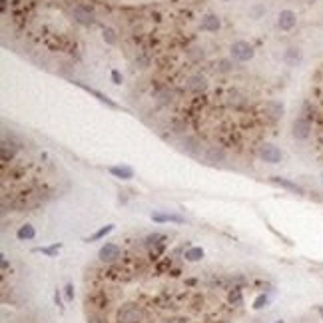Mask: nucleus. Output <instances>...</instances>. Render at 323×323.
Here are the masks:
<instances>
[{"label": "nucleus", "instance_id": "f257e3e1", "mask_svg": "<svg viewBox=\"0 0 323 323\" xmlns=\"http://www.w3.org/2000/svg\"><path fill=\"white\" fill-rule=\"evenodd\" d=\"M257 154H260V158L264 162H267V164H279V162H282V158H284L282 150H279L275 144H271V142L262 144L260 150H257Z\"/></svg>", "mask_w": 323, "mask_h": 323}, {"label": "nucleus", "instance_id": "f03ea898", "mask_svg": "<svg viewBox=\"0 0 323 323\" xmlns=\"http://www.w3.org/2000/svg\"><path fill=\"white\" fill-rule=\"evenodd\" d=\"M253 54H255L253 46L249 44V42H246V40H235L233 44H231V56H233L235 60L247 62V60L253 58Z\"/></svg>", "mask_w": 323, "mask_h": 323}, {"label": "nucleus", "instance_id": "7ed1b4c3", "mask_svg": "<svg viewBox=\"0 0 323 323\" xmlns=\"http://www.w3.org/2000/svg\"><path fill=\"white\" fill-rule=\"evenodd\" d=\"M291 134H293L295 140H307L309 134H311V124H309V120L304 118V116H297V118L293 120V126H291Z\"/></svg>", "mask_w": 323, "mask_h": 323}, {"label": "nucleus", "instance_id": "20e7f679", "mask_svg": "<svg viewBox=\"0 0 323 323\" xmlns=\"http://www.w3.org/2000/svg\"><path fill=\"white\" fill-rule=\"evenodd\" d=\"M295 24H297V14H295L293 10L285 8V10H282V12L277 14V26L282 28L284 32L293 30V28H295Z\"/></svg>", "mask_w": 323, "mask_h": 323}, {"label": "nucleus", "instance_id": "39448f33", "mask_svg": "<svg viewBox=\"0 0 323 323\" xmlns=\"http://www.w3.org/2000/svg\"><path fill=\"white\" fill-rule=\"evenodd\" d=\"M72 16H74L76 22H78V24H82V26H92V24L96 22L94 12H92L90 8H86V6H74Z\"/></svg>", "mask_w": 323, "mask_h": 323}, {"label": "nucleus", "instance_id": "423d86ee", "mask_svg": "<svg viewBox=\"0 0 323 323\" xmlns=\"http://www.w3.org/2000/svg\"><path fill=\"white\" fill-rule=\"evenodd\" d=\"M284 104L279 102V100H267L266 104H264V112H266V116L271 120V122H277V120H282V116H284Z\"/></svg>", "mask_w": 323, "mask_h": 323}, {"label": "nucleus", "instance_id": "0eeeda50", "mask_svg": "<svg viewBox=\"0 0 323 323\" xmlns=\"http://www.w3.org/2000/svg\"><path fill=\"white\" fill-rule=\"evenodd\" d=\"M98 257H100V262H104V264H112V262H116L120 257V247L116 244H104L100 247V251H98Z\"/></svg>", "mask_w": 323, "mask_h": 323}, {"label": "nucleus", "instance_id": "6e6552de", "mask_svg": "<svg viewBox=\"0 0 323 323\" xmlns=\"http://www.w3.org/2000/svg\"><path fill=\"white\" fill-rule=\"evenodd\" d=\"M269 182L271 184H275V186H279V188H284V190H287V191H291V193H304V188H301L297 182H291V180H287V178H282V176H273V178H269Z\"/></svg>", "mask_w": 323, "mask_h": 323}, {"label": "nucleus", "instance_id": "1a4fd4ad", "mask_svg": "<svg viewBox=\"0 0 323 323\" xmlns=\"http://www.w3.org/2000/svg\"><path fill=\"white\" fill-rule=\"evenodd\" d=\"M140 315L142 313L136 305H126L120 309L118 319H120V323H136V321H140Z\"/></svg>", "mask_w": 323, "mask_h": 323}, {"label": "nucleus", "instance_id": "9d476101", "mask_svg": "<svg viewBox=\"0 0 323 323\" xmlns=\"http://www.w3.org/2000/svg\"><path fill=\"white\" fill-rule=\"evenodd\" d=\"M200 26H202L204 32H218L222 28V20H220V16H215V14H208V16L202 18Z\"/></svg>", "mask_w": 323, "mask_h": 323}, {"label": "nucleus", "instance_id": "9b49d317", "mask_svg": "<svg viewBox=\"0 0 323 323\" xmlns=\"http://www.w3.org/2000/svg\"><path fill=\"white\" fill-rule=\"evenodd\" d=\"M108 171L118 180H132L134 178V170L130 166H110Z\"/></svg>", "mask_w": 323, "mask_h": 323}, {"label": "nucleus", "instance_id": "f8f14e48", "mask_svg": "<svg viewBox=\"0 0 323 323\" xmlns=\"http://www.w3.org/2000/svg\"><path fill=\"white\" fill-rule=\"evenodd\" d=\"M226 154H224V150L218 148V146H209L206 150V154H204V160L209 162V164H218V162H224Z\"/></svg>", "mask_w": 323, "mask_h": 323}, {"label": "nucleus", "instance_id": "ddd939ff", "mask_svg": "<svg viewBox=\"0 0 323 323\" xmlns=\"http://www.w3.org/2000/svg\"><path fill=\"white\" fill-rule=\"evenodd\" d=\"M206 88H208V80H206L204 76H200V74L190 76V80H188V90H191V92H204Z\"/></svg>", "mask_w": 323, "mask_h": 323}, {"label": "nucleus", "instance_id": "4468645a", "mask_svg": "<svg viewBox=\"0 0 323 323\" xmlns=\"http://www.w3.org/2000/svg\"><path fill=\"white\" fill-rule=\"evenodd\" d=\"M301 58H304V54H301V50H299V48H295V46L287 48V50H285V54H284V60H285L287 66H297V64L301 62Z\"/></svg>", "mask_w": 323, "mask_h": 323}, {"label": "nucleus", "instance_id": "2eb2a0df", "mask_svg": "<svg viewBox=\"0 0 323 323\" xmlns=\"http://www.w3.org/2000/svg\"><path fill=\"white\" fill-rule=\"evenodd\" d=\"M152 220L158 222V224H164V222H171V224H184L186 220L178 213H152Z\"/></svg>", "mask_w": 323, "mask_h": 323}, {"label": "nucleus", "instance_id": "dca6fc26", "mask_svg": "<svg viewBox=\"0 0 323 323\" xmlns=\"http://www.w3.org/2000/svg\"><path fill=\"white\" fill-rule=\"evenodd\" d=\"M16 238H18L20 242H30V240H34V238H36V229H34V226H30V224L20 226V229L16 231Z\"/></svg>", "mask_w": 323, "mask_h": 323}, {"label": "nucleus", "instance_id": "f3484780", "mask_svg": "<svg viewBox=\"0 0 323 323\" xmlns=\"http://www.w3.org/2000/svg\"><path fill=\"white\" fill-rule=\"evenodd\" d=\"M76 84H78V86H80V88H84V90H86V92H90V94H92V96H96V98H98V100H100V102H104V104H108V106H110V108H116V104H114V102H112V100H110V98H106V96H104V94H100V92H98V90H94V88H90V86H84V84H82V82H76Z\"/></svg>", "mask_w": 323, "mask_h": 323}, {"label": "nucleus", "instance_id": "a211bd4d", "mask_svg": "<svg viewBox=\"0 0 323 323\" xmlns=\"http://www.w3.org/2000/svg\"><path fill=\"white\" fill-rule=\"evenodd\" d=\"M204 257V249L202 247H188L186 249V260L188 262H200Z\"/></svg>", "mask_w": 323, "mask_h": 323}, {"label": "nucleus", "instance_id": "6ab92c4d", "mask_svg": "<svg viewBox=\"0 0 323 323\" xmlns=\"http://www.w3.org/2000/svg\"><path fill=\"white\" fill-rule=\"evenodd\" d=\"M228 299H229V304L231 305H244V295H242V289H231L229 291V295H228Z\"/></svg>", "mask_w": 323, "mask_h": 323}, {"label": "nucleus", "instance_id": "aec40b11", "mask_svg": "<svg viewBox=\"0 0 323 323\" xmlns=\"http://www.w3.org/2000/svg\"><path fill=\"white\" fill-rule=\"evenodd\" d=\"M114 229V226H104V228H100L94 235H90V238H88V242H98V240H102V238H106V235L108 233H110Z\"/></svg>", "mask_w": 323, "mask_h": 323}, {"label": "nucleus", "instance_id": "412c9836", "mask_svg": "<svg viewBox=\"0 0 323 323\" xmlns=\"http://www.w3.org/2000/svg\"><path fill=\"white\" fill-rule=\"evenodd\" d=\"M267 304H269V297H267L266 293H262V295H257V297H255V301H253V309H264Z\"/></svg>", "mask_w": 323, "mask_h": 323}, {"label": "nucleus", "instance_id": "4be33fe9", "mask_svg": "<svg viewBox=\"0 0 323 323\" xmlns=\"http://www.w3.org/2000/svg\"><path fill=\"white\" fill-rule=\"evenodd\" d=\"M104 40L108 42V44H116V34L112 28H104Z\"/></svg>", "mask_w": 323, "mask_h": 323}, {"label": "nucleus", "instance_id": "5701e85b", "mask_svg": "<svg viewBox=\"0 0 323 323\" xmlns=\"http://www.w3.org/2000/svg\"><path fill=\"white\" fill-rule=\"evenodd\" d=\"M231 68H233V66H231V60H226V58L220 60V64H218V70H220V72H229Z\"/></svg>", "mask_w": 323, "mask_h": 323}, {"label": "nucleus", "instance_id": "b1692460", "mask_svg": "<svg viewBox=\"0 0 323 323\" xmlns=\"http://www.w3.org/2000/svg\"><path fill=\"white\" fill-rule=\"evenodd\" d=\"M162 240V235L160 233H152V235H148V238H146V244L148 246H152V244H158Z\"/></svg>", "mask_w": 323, "mask_h": 323}, {"label": "nucleus", "instance_id": "393cba45", "mask_svg": "<svg viewBox=\"0 0 323 323\" xmlns=\"http://www.w3.org/2000/svg\"><path fill=\"white\" fill-rule=\"evenodd\" d=\"M58 249H60V246H52V247H42L40 251H42V253H46V255H50V257H52V255H56V253H58Z\"/></svg>", "mask_w": 323, "mask_h": 323}, {"label": "nucleus", "instance_id": "a878e982", "mask_svg": "<svg viewBox=\"0 0 323 323\" xmlns=\"http://www.w3.org/2000/svg\"><path fill=\"white\" fill-rule=\"evenodd\" d=\"M72 289H74V287H72V284H68L66 287H64V291H66V299H68V301H72V299H74V291H72Z\"/></svg>", "mask_w": 323, "mask_h": 323}, {"label": "nucleus", "instance_id": "bb28decb", "mask_svg": "<svg viewBox=\"0 0 323 323\" xmlns=\"http://www.w3.org/2000/svg\"><path fill=\"white\" fill-rule=\"evenodd\" d=\"M158 98H160V102H170V100H171V94H168V92H160Z\"/></svg>", "mask_w": 323, "mask_h": 323}, {"label": "nucleus", "instance_id": "cd10ccee", "mask_svg": "<svg viewBox=\"0 0 323 323\" xmlns=\"http://www.w3.org/2000/svg\"><path fill=\"white\" fill-rule=\"evenodd\" d=\"M112 80H114V84H122V76L118 70H112Z\"/></svg>", "mask_w": 323, "mask_h": 323}, {"label": "nucleus", "instance_id": "c85d7f7f", "mask_svg": "<svg viewBox=\"0 0 323 323\" xmlns=\"http://www.w3.org/2000/svg\"><path fill=\"white\" fill-rule=\"evenodd\" d=\"M88 323H104V321H102L100 317H90V319H88Z\"/></svg>", "mask_w": 323, "mask_h": 323}, {"label": "nucleus", "instance_id": "c756f323", "mask_svg": "<svg viewBox=\"0 0 323 323\" xmlns=\"http://www.w3.org/2000/svg\"><path fill=\"white\" fill-rule=\"evenodd\" d=\"M166 323H186V321L184 319H168Z\"/></svg>", "mask_w": 323, "mask_h": 323}, {"label": "nucleus", "instance_id": "7c9ffc66", "mask_svg": "<svg viewBox=\"0 0 323 323\" xmlns=\"http://www.w3.org/2000/svg\"><path fill=\"white\" fill-rule=\"evenodd\" d=\"M273 323H285V321H284V319H277V321H273Z\"/></svg>", "mask_w": 323, "mask_h": 323}, {"label": "nucleus", "instance_id": "2f4dec72", "mask_svg": "<svg viewBox=\"0 0 323 323\" xmlns=\"http://www.w3.org/2000/svg\"><path fill=\"white\" fill-rule=\"evenodd\" d=\"M319 178H321V184H323V171H321V176H319Z\"/></svg>", "mask_w": 323, "mask_h": 323}, {"label": "nucleus", "instance_id": "473e14b6", "mask_svg": "<svg viewBox=\"0 0 323 323\" xmlns=\"http://www.w3.org/2000/svg\"><path fill=\"white\" fill-rule=\"evenodd\" d=\"M224 2H229V0H224Z\"/></svg>", "mask_w": 323, "mask_h": 323}]
</instances>
